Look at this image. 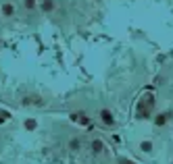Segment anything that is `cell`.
I'll return each mask as SVG.
<instances>
[{
	"label": "cell",
	"instance_id": "6da1fadb",
	"mask_svg": "<svg viewBox=\"0 0 173 164\" xmlns=\"http://www.w3.org/2000/svg\"><path fill=\"white\" fill-rule=\"evenodd\" d=\"M152 110H154V98L152 96H146L138 102V108H136V117L138 118H150L152 117Z\"/></svg>",
	"mask_w": 173,
	"mask_h": 164
},
{
	"label": "cell",
	"instance_id": "7a4b0ae2",
	"mask_svg": "<svg viewBox=\"0 0 173 164\" xmlns=\"http://www.w3.org/2000/svg\"><path fill=\"white\" fill-rule=\"evenodd\" d=\"M98 123L102 125V127H106V129H113L117 125V118H115V112L111 110V108H100L98 110Z\"/></svg>",
	"mask_w": 173,
	"mask_h": 164
},
{
	"label": "cell",
	"instance_id": "3957f363",
	"mask_svg": "<svg viewBox=\"0 0 173 164\" xmlns=\"http://www.w3.org/2000/svg\"><path fill=\"white\" fill-rule=\"evenodd\" d=\"M15 17H17V4H15V0H2L0 2V19L11 21Z\"/></svg>",
	"mask_w": 173,
	"mask_h": 164
},
{
	"label": "cell",
	"instance_id": "277c9868",
	"mask_svg": "<svg viewBox=\"0 0 173 164\" xmlns=\"http://www.w3.org/2000/svg\"><path fill=\"white\" fill-rule=\"evenodd\" d=\"M69 117H71V120H73L75 125H79V127H88V125L92 123V117H90L86 110H75V112H71Z\"/></svg>",
	"mask_w": 173,
	"mask_h": 164
},
{
	"label": "cell",
	"instance_id": "5b68a950",
	"mask_svg": "<svg viewBox=\"0 0 173 164\" xmlns=\"http://www.w3.org/2000/svg\"><path fill=\"white\" fill-rule=\"evenodd\" d=\"M65 148L69 150V152L77 154L83 150V139H81V135H69V139H67V143H65Z\"/></svg>",
	"mask_w": 173,
	"mask_h": 164
},
{
	"label": "cell",
	"instance_id": "8992f818",
	"mask_svg": "<svg viewBox=\"0 0 173 164\" xmlns=\"http://www.w3.org/2000/svg\"><path fill=\"white\" fill-rule=\"evenodd\" d=\"M57 6H58L57 0H38V9L42 15H54Z\"/></svg>",
	"mask_w": 173,
	"mask_h": 164
},
{
	"label": "cell",
	"instance_id": "52a82bcc",
	"mask_svg": "<svg viewBox=\"0 0 173 164\" xmlns=\"http://www.w3.org/2000/svg\"><path fill=\"white\" fill-rule=\"evenodd\" d=\"M90 150H92L94 156H102L104 150H106V145L102 143V139H98V137H94L92 141H90Z\"/></svg>",
	"mask_w": 173,
	"mask_h": 164
},
{
	"label": "cell",
	"instance_id": "ba28073f",
	"mask_svg": "<svg viewBox=\"0 0 173 164\" xmlns=\"http://www.w3.org/2000/svg\"><path fill=\"white\" fill-rule=\"evenodd\" d=\"M173 112H156L154 114V127H165L169 120H171Z\"/></svg>",
	"mask_w": 173,
	"mask_h": 164
},
{
	"label": "cell",
	"instance_id": "9c48e42d",
	"mask_svg": "<svg viewBox=\"0 0 173 164\" xmlns=\"http://www.w3.org/2000/svg\"><path fill=\"white\" fill-rule=\"evenodd\" d=\"M21 6H23V11L27 15H35V12L40 11L38 9V0H21Z\"/></svg>",
	"mask_w": 173,
	"mask_h": 164
},
{
	"label": "cell",
	"instance_id": "30bf717a",
	"mask_svg": "<svg viewBox=\"0 0 173 164\" xmlns=\"http://www.w3.org/2000/svg\"><path fill=\"white\" fill-rule=\"evenodd\" d=\"M23 129H25V131H29V133L38 131V118H35V117H27V118H23Z\"/></svg>",
	"mask_w": 173,
	"mask_h": 164
},
{
	"label": "cell",
	"instance_id": "8fae6325",
	"mask_svg": "<svg viewBox=\"0 0 173 164\" xmlns=\"http://www.w3.org/2000/svg\"><path fill=\"white\" fill-rule=\"evenodd\" d=\"M138 150L142 154H152L154 152V143H152L150 139H142L140 141V145H138Z\"/></svg>",
	"mask_w": 173,
	"mask_h": 164
},
{
	"label": "cell",
	"instance_id": "7c38bea8",
	"mask_svg": "<svg viewBox=\"0 0 173 164\" xmlns=\"http://www.w3.org/2000/svg\"><path fill=\"white\" fill-rule=\"evenodd\" d=\"M171 164H173V162H171Z\"/></svg>",
	"mask_w": 173,
	"mask_h": 164
}]
</instances>
